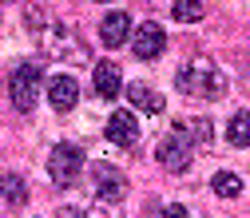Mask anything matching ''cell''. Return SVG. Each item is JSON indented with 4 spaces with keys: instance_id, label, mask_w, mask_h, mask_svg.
I'll return each instance as SVG.
<instances>
[{
    "instance_id": "cell-4",
    "label": "cell",
    "mask_w": 250,
    "mask_h": 218,
    "mask_svg": "<svg viewBox=\"0 0 250 218\" xmlns=\"http://www.w3.org/2000/svg\"><path fill=\"white\" fill-rule=\"evenodd\" d=\"M80 171H83V151H80L76 143H60V147H52V155H48V175H52V182L68 186Z\"/></svg>"
},
{
    "instance_id": "cell-13",
    "label": "cell",
    "mask_w": 250,
    "mask_h": 218,
    "mask_svg": "<svg viewBox=\"0 0 250 218\" xmlns=\"http://www.w3.org/2000/svg\"><path fill=\"white\" fill-rule=\"evenodd\" d=\"M210 186H214L218 198H238V195H242V178H238L234 171H218V175L210 178Z\"/></svg>"
},
{
    "instance_id": "cell-20",
    "label": "cell",
    "mask_w": 250,
    "mask_h": 218,
    "mask_svg": "<svg viewBox=\"0 0 250 218\" xmlns=\"http://www.w3.org/2000/svg\"><path fill=\"white\" fill-rule=\"evenodd\" d=\"M104 4H107V0H104Z\"/></svg>"
},
{
    "instance_id": "cell-8",
    "label": "cell",
    "mask_w": 250,
    "mask_h": 218,
    "mask_svg": "<svg viewBox=\"0 0 250 218\" xmlns=\"http://www.w3.org/2000/svg\"><path fill=\"white\" fill-rule=\"evenodd\" d=\"M91 83H96V96H100V99L123 96V76H119V64H111V59H100V64H96Z\"/></svg>"
},
{
    "instance_id": "cell-7",
    "label": "cell",
    "mask_w": 250,
    "mask_h": 218,
    "mask_svg": "<svg viewBox=\"0 0 250 218\" xmlns=\"http://www.w3.org/2000/svg\"><path fill=\"white\" fill-rule=\"evenodd\" d=\"M107 139L119 143V147H135V143H139V119H135V111H111V119H107Z\"/></svg>"
},
{
    "instance_id": "cell-6",
    "label": "cell",
    "mask_w": 250,
    "mask_h": 218,
    "mask_svg": "<svg viewBox=\"0 0 250 218\" xmlns=\"http://www.w3.org/2000/svg\"><path fill=\"white\" fill-rule=\"evenodd\" d=\"M163 44H167V32H163L155 20L139 24L135 32H131V52H135V59H155V56H163Z\"/></svg>"
},
{
    "instance_id": "cell-1",
    "label": "cell",
    "mask_w": 250,
    "mask_h": 218,
    "mask_svg": "<svg viewBox=\"0 0 250 218\" xmlns=\"http://www.w3.org/2000/svg\"><path fill=\"white\" fill-rule=\"evenodd\" d=\"M175 83H179V91L199 96V99H223V91H227V76L218 72V64H210V59H191V64H183Z\"/></svg>"
},
{
    "instance_id": "cell-5",
    "label": "cell",
    "mask_w": 250,
    "mask_h": 218,
    "mask_svg": "<svg viewBox=\"0 0 250 218\" xmlns=\"http://www.w3.org/2000/svg\"><path fill=\"white\" fill-rule=\"evenodd\" d=\"M91 182H96V198L100 202H119L127 195V175L111 163H96L91 167Z\"/></svg>"
},
{
    "instance_id": "cell-16",
    "label": "cell",
    "mask_w": 250,
    "mask_h": 218,
    "mask_svg": "<svg viewBox=\"0 0 250 218\" xmlns=\"http://www.w3.org/2000/svg\"><path fill=\"white\" fill-rule=\"evenodd\" d=\"M179 131L191 139V143H195V139L207 143V139H210V123H207V119H183V123H179Z\"/></svg>"
},
{
    "instance_id": "cell-12",
    "label": "cell",
    "mask_w": 250,
    "mask_h": 218,
    "mask_svg": "<svg viewBox=\"0 0 250 218\" xmlns=\"http://www.w3.org/2000/svg\"><path fill=\"white\" fill-rule=\"evenodd\" d=\"M0 195L8 198V206H24L28 202V182L16 171H0Z\"/></svg>"
},
{
    "instance_id": "cell-15",
    "label": "cell",
    "mask_w": 250,
    "mask_h": 218,
    "mask_svg": "<svg viewBox=\"0 0 250 218\" xmlns=\"http://www.w3.org/2000/svg\"><path fill=\"white\" fill-rule=\"evenodd\" d=\"M175 20H183V24H195V20H203V0H175Z\"/></svg>"
},
{
    "instance_id": "cell-18",
    "label": "cell",
    "mask_w": 250,
    "mask_h": 218,
    "mask_svg": "<svg viewBox=\"0 0 250 218\" xmlns=\"http://www.w3.org/2000/svg\"><path fill=\"white\" fill-rule=\"evenodd\" d=\"M163 218H191V214H187V206H179V202H171V206L163 210Z\"/></svg>"
},
{
    "instance_id": "cell-3",
    "label": "cell",
    "mask_w": 250,
    "mask_h": 218,
    "mask_svg": "<svg viewBox=\"0 0 250 218\" xmlns=\"http://www.w3.org/2000/svg\"><path fill=\"white\" fill-rule=\"evenodd\" d=\"M191 159H195V143L187 139L179 127H175L171 135H163L159 147H155V163H159L163 171H171V175L187 171V167H191Z\"/></svg>"
},
{
    "instance_id": "cell-17",
    "label": "cell",
    "mask_w": 250,
    "mask_h": 218,
    "mask_svg": "<svg viewBox=\"0 0 250 218\" xmlns=\"http://www.w3.org/2000/svg\"><path fill=\"white\" fill-rule=\"evenodd\" d=\"M87 218H119V214L111 210V202H96V206L87 210Z\"/></svg>"
},
{
    "instance_id": "cell-2",
    "label": "cell",
    "mask_w": 250,
    "mask_h": 218,
    "mask_svg": "<svg viewBox=\"0 0 250 218\" xmlns=\"http://www.w3.org/2000/svg\"><path fill=\"white\" fill-rule=\"evenodd\" d=\"M36 96H40V64L36 59H24V64H16L12 76H8V99H12L16 111H32Z\"/></svg>"
},
{
    "instance_id": "cell-14",
    "label": "cell",
    "mask_w": 250,
    "mask_h": 218,
    "mask_svg": "<svg viewBox=\"0 0 250 218\" xmlns=\"http://www.w3.org/2000/svg\"><path fill=\"white\" fill-rule=\"evenodd\" d=\"M227 139L234 147H250V111H238L230 123H227Z\"/></svg>"
},
{
    "instance_id": "cell-11",
    "label": "cell",
    "mask_w": 250,
    "mask_h": 218,
    "mask_svg": "<svg viewBox=\"0 0 250 218\" xmlns=\"http://www.w3.org/2000/svg\"><path fill=\"white\" fill-rule=\"evenodd\" d=\"M127 99H131V107H139V111H147V115L163 111V96H159L155 87H147V83H131V87H127Z\"/></svg>"
},
{
    "instance_id": "cell-19",
    "label": "cell",
    "mask_w": 250,
    "mask_h": 218,
    "mask_svg": "<svg viewBox=\"0 0 250 218\" xmlns=\"http://www.w3.org/2000/svg\"><path fill=\"white\" fill-rule=\"evenodd\" d=\"M0 4H8V0H0Z\"/></svg>"
},
{
    "instance_id": "cell-10",
    "label": "cell",
    "mask_w": 250,
    "mask_h": 218,
    "mask_svg": "<svg viewBox=\"0 0 250 218\" xmlns=\"http://www.w3.org/2000/svg\"><path fill=\"white\" fill-rule=\"evenodd\" d=\"M127 36H131V16H127V12H107L104 24H100V40H104V48L127 44Z\"/></svg>"
},
{
    "instance_id": "cell-9",
    "label": "cell",
    "mask_w": 250,
    "mask_h": 218,
    "mask_svg": "<svg viewBox=\"0 0 250 218\" xmlns=\"http://www.w3.org/2000/svg\"><path fill=\"white\" fill-rule=\"evenodd\" d=\"M48 103H52L56 111H72V107L80 103V83H76L72 76H56V79L48 83Z\"/></svg>"
}]
</instances>
